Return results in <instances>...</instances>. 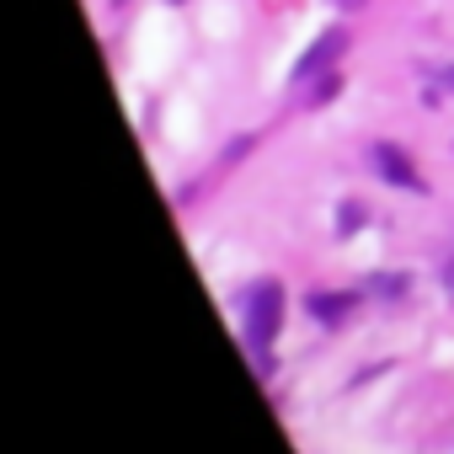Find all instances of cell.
Masks as SVG:
<instances>
[{
  "label": "cell",
  "instance_id": "cell-1",
  "mask_svg": "<svg viewBox=\"0 0 454 454\" xmlns=\"http://www.w3.org/2000/svg\"><path fill=\"white\" fill-rule=\"evenodd\" d=\"M278 321H284V289L278 284H257L247 294V337L257 348H268L278 337Z\"/></svg>",
  "mask_w": 454,
  "mask_h": 454
},
{
  "label": "cell",
  "instance_id": "cell-2",
  "mask_svg": "<svg viewBox=\"0 0 454 454\" xmlns=\"http://www.w3.org/2000/svg\"><path fill=\"white\" fill-rule=\"evenodd\" d=\"M374 171L385 176V182H395V187H406V192H422L427 182L411 171V155L401 150V145H374Z\"/></svg>",
  "mask_w": 454,
  "mask_h": 454
},
{
  "label": "cell",
  "instance_id": "cell-3",
  "mask_svg": "<svg viewBox=\"0 0 454 454\" xmlns=\"http://www.w3.org/2000/svg\"><path fill=\"white\" fill-rule=\"evenodd\" d=\"M342 49H348V33H342V27L321 33V38L310 43V54H305L300 65H294V81H316V75H326V65H332V59L342 54Z\"/></svg>",
  "mask_w": 454,
  "mask_h": 454
},
{
  "label": "cell",
  "instance_id": "cell-4",
  "mask_svg": "<svg viewBox=\"0 0 454 454\" xmlns=\"http://www.w3.org/2000/svg\"><path fill=\"white\" fill-rule=\"evenodd\" d=\"M310 310H316L321 321H337V316H348V310H353V294H342V300H337V294H316V300H310Z\"/></svg>",
  "mask_w": 454,
  "mask_h": 454
},
{
  "label": "cell",
  "instance_id": "cell-5",
  "mask_svg": "<svg viewBox=\"0 0 454 454\" xmlns=\"http://www.w3.org/2000/svg\"><path fill=\"white\" fill-rule=\"evenodd\" d=\"M337 86H342V75H321V86L310 91V102H332V97H337Z\"/></svg>",
  "mask_w": 454,
  "mask_h": 454
},
{
  "label": "cell",
  "instance_id": "cell-6",
  "mask_svg": "<svg viewBox=\"0 0 454 454\" xmlns=\"http://www.w3.org/2000/svg\"><path fill=\"white\" fill-rule=\"evenodd\" d=\"M364 224V214H358V203H348V214H342V231H358Z\"/></svg>",
  "mask_w": 454,
  "mask_h": 454
},
{
  "label": "cell",
  "instance_id": "cell-7",
  "mask_svg": "<svg viewBox=\"0 0 454 454\" xmlns=\"http://www.w3.org/2000/svg\"><path fill=\"white\" fill-rule=\"evenodd\" d=\"M332 6H342V12H358V6H369V0H332Z\"/></svg>",
  "mask_w": 454,
  "mask_h": 454
},
{
  "label": "cell",
  "instance_id": "cell-8",
  "mask_svg": "<svg viewBox=\"0 0 454 454\" xmlns=\"http://www.w3.org/2000/svg\"><path fill=\"white\" fill-rule=\"evenodd\" d=\"M443 81H449V86H454V65H449V70H443Z\"/></svg>",
  "mask_w": 454,
  "mask_h": 454
}]
</instances>
